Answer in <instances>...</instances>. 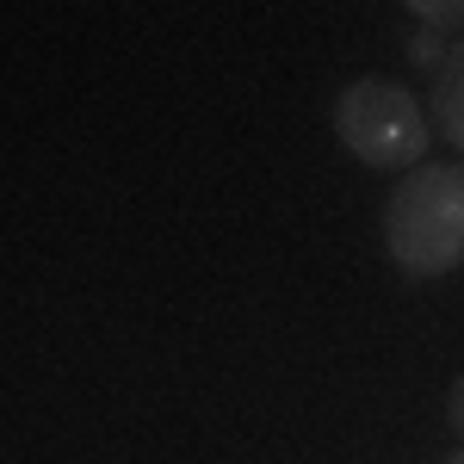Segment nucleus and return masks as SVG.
<instances>
[{"mask_svg":"<svg viewBox=\"0 0 464 464\" xmlns=\"http://www.w3.org/2000/svg\"><path fill=\"white\" fill-rule=\"evenodd\" d=\"M384 254L402 279H446L464 266V168L421 161L384 205Z\"/></svg>","mask_w":464,"mask_h":464,"instance_id":"nucleus-1","label":"nucleus"},{"mask_svg":"<svg viewBox=\"0 0 464 464\" xmlns=\"http://www.w3.org/2000/svg\"><path fill=\"white\" fill-rule=\"evenodd\" d=\"M452 464H464V452H459V459H452Z\"/></svg>","mask_w":464,"mask_h":464,"instance_id":"nucleus-7","label":"nucleus"},{"mask_svg":"<svg viewBox=\"0 0 464 464\" xmlns=\"http://www.w3.org/2000/svg\"><path fill=\"white\" fill-rule=\"evenodd\" d=\"M409 63L433 74L440 63H446V37H433V32H421V25H415V32H409Z\"/></svg>","mask_w":464,"mask_h":464,"instance_id":"nucleus-5","label":"nucleus"},{"mask_svg":"<svg viewBox=\"0 0 464 464\" xmlns=\"http://www.w3.org/2000/svg\"><path fill=\"white\" fill-rule=\"evenodd\" d=\"M409 19L433 37H464V0H402Z\"/></svg>","mask_w":464,"mask_h":464,"instance_id":"nucleus-4","label":"nucleus"},{"mask_svg":"<svg viewBox=\"0 0 464 464\" xmlns=\"http://www.w3.org/2000/svg\"><path fill=\"white\" fill-rule=\"evenodd\" d=\"M446 428L464 440V378H452V391H446Z\"/></svg>","mask_w":464,"mask_h":464,"instance_id":"nucleus-6","label":"nucleus"},{"mask_svg":"<svg viewBox=\"0 0 464 464\" xmlns=\"http://www.w3.org/2000/svg\"><path fill=\"white\" fill-rule=\"evenodd\" d=\"M428 124L452 149H464V37H459V44H446V63L433 69V111H428Z\"/></svg>","mask_w":464,"mask_h":464,"instance_id":"nucleus-3","label":"nucleus"},{"mask_svg":"<svg viewBox=\"0 0 464 464\" xmlns=\"http://www.w3.org/2000/svg\"><path fill=\"white\" fill-rule=\"evenodd\" d=\"M334 137L347 143L359 168H378V174H409L421 168L433 149V124L428 106L384 74H359L334 93Z\"/></svg>","mask_w":464,"mask_h":464,"instance_id":"nucleus-2","label":"nucleus"}]
</instances>
